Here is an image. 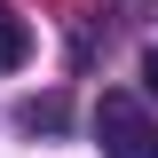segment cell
<instances>
[{"instance_id": "cell-1", "label": "cell", "mask_w": 158, "mask_h": 158, "mask_svg": "<svg viewBox=\"0 0 158 158\" xmlns=\"http://www.w3.org/2000/svg\"><path fill=\"white\" fill-rule=\"evenodd\" d=\"M95 135H103V158H158V118L135 95H103L95 103Z\"/></svg>"}, {"instance_id": "cell-2", "label": "cell", "mask_w": 158, "mask_h": 158, "mask_svg": "<svg viewBox=\"0 0 158 158\" xmlns=\"http://www.w3.org/2000/svg\"><path fill=\"white\" fill-rule=\"evenodd\" d=\"M24 56H32V24H24L16 8H8V0H0V71H16Z\"/></svg>"}, {"instance_id": "cell-3", "label": "cell", "mask_w": 158, "mask_h": 158, "mask_svg": "<svg viewBox=\"0 0 158 158\" xmlns=\"http://www.w3.org/2000/svg\"><path fill=\"white\" fill-rule=\"evenodd\" d=\"M63 118H71V111H63V95H32V103H24V127H32V135H40V127L56 135Z\"/></svg>"}, {"instance_id": "cell-4", "label": "cell", "mask_w": 158, "mask_h": 158, "mask_svg": "<svg viewBox=\"0 0 158 158\" xmlns=\"http://www.w3.org/2000/svg\"><path fill=\"white\" fill-rule=\"evenodd\" d=\"M142 87H150V103H158V48L142 56Z\"/></svg>"}]
</instances>
